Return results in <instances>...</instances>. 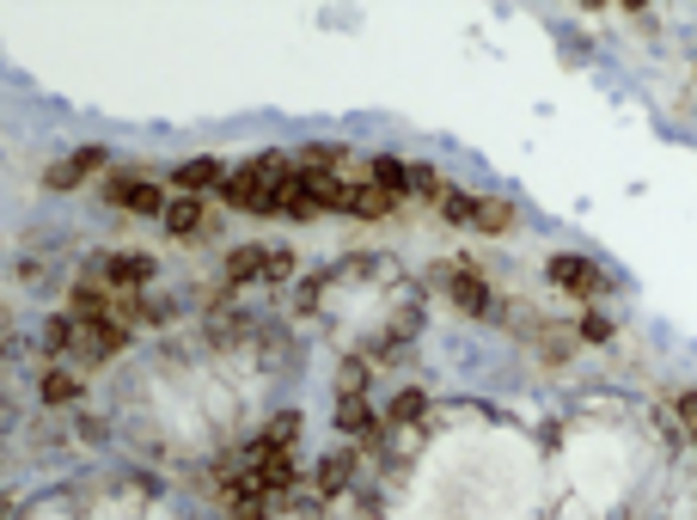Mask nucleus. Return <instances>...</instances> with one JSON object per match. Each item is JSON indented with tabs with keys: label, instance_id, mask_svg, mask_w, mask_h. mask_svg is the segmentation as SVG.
I'll list each match as a JSON object with an SVG mask.
<instances>
[{
	"label": "nucleus",
	"instance_id": "obj_23",
	"mask_svg": "<svg viewBox=\"0 0 697 520\" xmlns=\"http://www.w3.org/2000/svg\"><path fill=\"white\" fill-rule=\"evenodd\" d=\"M282 276H294V257L288 252H270V282H282Z\"/></svg>",
	"mask_w": 697,
	"mask_h": 520
},
{
	"label": "nucleus",
	"instance_id": "obj_1",
	"mask_svg": "<svg viewBox=\"0 0 697 520\" xmlns=\"http://www.w3.org/2000/svg\"><path fill=\"white\" fill-rule=\"evenodd\" d=\"M294 178H300V160H288V153H257V160H245L239 172H226L221 197L245 214H282Z\"/></svg>",
	"mask_w": 697,
	"mask_h": 520
},
{
	"label": "nucleus",
	"instance_id": "obj_22",
	"mask_svg": "<svg viewBox=\"0 0 697 520\" xmlns=\"http://www.w3.org/2000/svg\"><path fill=\"white\" fill-rule=\"evenodd\" d=\"M581 337H588V343H605V337H612V325H605L600 312H588V319H581Z\"/></svg>",
	"mask_w": 697,
	"mask_h": 520
},
{
	"label": "nucleus",
	"instance_id": "obj_3",
	"mask_svg": "<svg viewBox=\"0 0 697 520\" xmlns=\"http://www.w3.org/2000/svg\"><path fill=\"white\" fill-rule=\"evenodd\" d=\"M98 282H105V288H117V294H135V288H147V282H154V257L117 252V257H105V264H98Z\"/></svg>",
	"mask_w": 697,
	"mask_h": 520
},
{
	"label": "nucleus",
	"instance_id": "obj_9",
	"mask_svg": "<svg viewBox=\"0 0 697 520\" xmlns=\"http://www.w3.org/2000/svg\"><path fill=\"white\" fill-rule=\"evenodd\" d=\"M337 428H342V435H361V441L380 435V423H373V411H368L361 392H337Z\"/></svg>",
	"mask_w": 697,
	"mask_h": 520
},
{
	"label": "nucleus",
	"instance_id": "obj_2",
	"mask_svg": "<svg viewBox=\"0 0 697 520\" xmlns=\"http://www.w3.org/2000/svg\"><path fill=\"white\" fill-rule=\"evenodd\" d=\"M110 202H117V209H129V214H159V221H166V190L154 184V178H117V184L105 190Z\"/></svg>",
	"mask_w": 697,
	"mask_h": 520
},
{
	"label": "nucleus",
	"instance_id": "obj_11",
	"mask_svg": "<svg viewBox=\"0 0 697 520\" xmlns=\"http://www.w3.org/2000/svg\"><path fill=\"white\" fill-rule=\"evenodd\" d=\"M221 184H226L221 160H190V166H178V190H184V197H202V190H221Z\"/></svg>",
	"mask_w": 697,
	"mask_h": 520
},
{
	"label": "nucleus",
	"instance_id": "obj_5",
	"mask_svg": "<svg viewBox=\"0 0 697 520\" xmlns=\"http://www.w3.org/2000/svg\"><path fill=\"white\" fill-rule=\"evenodd\" d=\"M551 282H557V288H569V294H581V300H588V294H600V288H605V269H600V264H588V257H569V252H557V257H551Z\"/></svg>",
	"mask_w": 697,
	"mask_h": 520
},
{
	"label": "nucleus",
	"instance_id": "obj_6",
	"mask_svg": "<svg viewBox=\"0 0 697 520\" xmlns=\"http://www.w3.org/2000/svg\"><path fill=\"white\" fill-rule=\"evenodd\" d=\"M294 441H300V411H282L276 423L264 428V435L251 441L245 459H282V454H294Z\"/></svg>",
	"mask_w": 697,
	"mask_h": 520
},
{
	"label": "nucleus",
	"instance_id": "obj_8",
	"mask_svg": "<svg viewBox=\"0 0 697 520\" xmlns=\"http://www.w3.org/2000/svg\"><path fill=\"white\" fill-rule=\"evenodd\" d=\"M105 166V147H80V153H67L62 166H50V190H74V184H86V178Z\"/></svg>",
	"mask_w": 697,
	"mask_h": 520
},
{
	"label": "nucleus",
	"instance_id": "obj_21",
	"mask_svg": "<svg viewBox=\"0 0 697 520\" xmlns=\"http://www.w3.org/2000/svg\"><path fill=\"white\" fill-rule=\"evenodd\" d=\"M508 221H514L508 202H484V209H477V233H501Z\"/></svg>",
	"mask_w": 697,
	"mask_h": 520
},
{
	"label": "nucleus",
	"instance_id": "obj_20",
	"mask_svg": "<svg viewBox=\"0 0 697 520\" xmlns=\"http://www.w3.org/2000/svg\"><path fill=\"white\" fill-rule=\"evenodd\" d=\"M422 404H429L422 392H398V399H392V411H386V423H416V416H422Z\"/></svg>",
	"mask_w": 697,
	"mask_h": 520
},
{
	"label": "nucleus",
	"instance_id": "obj_19",
	"mask_svg": "<svg viewBox=\"0 0 697 520\" xmlns=\"http://www.w3.org/2000/svg\"><path fill=\"white\" fill-rule=\"evenodd\" d=\"M74 399H80L74 374H43V404H74Z\"/></svg>",
	"mask_w": 697,
	"mask_h": 520
},
{
	"label": "nucleus",
	"instance_id": "obj_16",
	"mask_svg": "<svg viewBox=\"0 0 697 520\" xmlns=\"http://www.w3.org/2000/svg\"><path fill=\"white\" fill-rule=\"evenodd\" d=\"M342 484H349V454H330L325 466H318V496H337Z\"/></svg>",
	"mask_w": 697,
	"mask_h": 520
},
{
	"label": "nucleus",
	"instance_id": "obj_18",
	"mask_svg": "<svg viewBox=\"0 0 697 520\" xmlns=\"http://www.w3.org/2000/svg\"><path fill=\"white\" fill-rule=\"evenodd\" d=\"M477 209H484V202L465 197V190H453V197L441 202V214H447V221H460V227H477Z\"/></svg>",
	"mask_w": 697,
	"mask_h": 520
},
{
	"label": "nucleus",
	"instance_id": "obj_14",
	"mask_svg": "<svg viewBox=\"0 0 697 520\" xmlns=\"http://www.w3.org/2000/svg\"><path fill=\"white\" fill-rule=\"evenodd\" d=\"M257 276H270V252H233L226 257V282H257Z\"/></svg>",
	"mask_w": 697,
	"mask_h": 520
},
{
	"label": "nucleus",
	"instance_id": "obj_12",
	"mask_svg": "<svg viewBox=\"0 0 697 520\" xmlns=\"http://www.w3.org/2000/svg\"><path fill=\"white\" fill-rule=\"evenodd\" d=\"M166 227L178 233V240H190V233L202 227V197H171V209H166Z\"/></svg>",
	"mask_w": 697,
	"mask_h": 520
},
{
	"label": "nucleus",
	"instance_id": "obj_17",
	"mask_svg": "<svg viewBox=\"0 0 697 520\" xmlns=\"http://www.w3.org/2000/svg\"><path fill=\"white\" fill-rule=\"evenodd\" d=\"M80 343V325L74 319H50L43 325V349H50V355H62V349H74Z\"/></svg>",
	"mask_w": 697,
	"mask_h": 520
},
{
	"label": "nucleus",
	"instance_id": "obj_7",
	"mask_svg": "<svg viewBox=\"0 0 697 520\" xmlns=\"http://www.w3.org/2000/svg\"><path fill=\"white\" fill-rule=\"evenodd\" d=\"M447 294L460 300L465 312H472V319H489V312H496V294H489V282L472 276V269H453V276H447Z\"/></svg>",
	"mask_w": 697,
	"mask_h": 520
},
{
	"label": "nucleus",
	"instance_id": "obj_13",
	"mask_svg": "<svg viewBox=\"0 0 697 520\" xmlns=\"http://www.w3.org/2000/svg\"><path fill=\"white\" fill-rule=\"evenodd\" d=\"M392 209H398V197H386L373 178H368V184H356V209H349V214H361V221H380V214H392Z\"/></svg>",
	"mask_w": 697,
	"mask_h": 520
},
{
	"label": "nucleus",
	"instance_id": "obj_15",
	"mask_svg": "<svg viewBox=\"0 0 697 520\" xmlns=\"http://www.w3.org/2000/svg\"><path fill=\"white\" fill-rule=\"evenodd\" d=\"M270 514V496L251 490V484H233V520H264Z\"/></svg>",
	"mask_w": 697,
	"mask_h": 520
},
{
	"label": "nucleus",
	"instance_id": "obj_4",
	"mask_svg": "<svg viewBox=\"0 0 697 520\" xmlns=\"http://www.w3.org/2000/svg\"><path fill=\"white\" fill-rule=\"evenodd\" d=\"M80 355L86 361H110V355H123L129 349V325H117V319H93V325H80Z\"/></svg>",
	"mask_w": 697,
	"mask_h": 520
},
{
	"label": "nucleus",
	"instance_id": "obj_10",
	"mask_svg": "<svg viewBox=\"0 0 697 520\" xmlns=\"http://www.w3.org/2000/svg\"><path fill=\"white\" fill-rule=\"evenodd\" d=\"M368 178L386 190V197H404V190H416V166L392 160V153H380V160H368Z\"/></svg>",
	"mask_w": 697,
	"mask_h": 520
}]
</instances>
